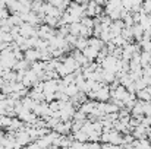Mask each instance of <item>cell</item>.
I'll list each match as a JSON object with an SVG mask.
<instances>
[{
  "instance_id": "obj_2",
  "label": "cell",
  "mask_w": 151,
  "mask_h": 149,
  "mask_svg": "<svg viewBox=\"0 0 151 149\" xmlns=\"http://www.w3.org/2000/svg\"><path fill=\"white\" fill-rule=\"evenodd\" d=\"M54 133L60 135V136H69L70 132H72V120L70 121H60L54 129H53Z\"/></svg>"
},
{
  "instance_id": "obj_8",
  "label": "cell",
  "mask_w": 151,
  "mask_h": 149,
  "mask_svg": "<svg viewBox=\"0 0 151 149\" xmlns=\"http://www.w3.org/2000/svg\"><path fill=\"white\" fill-rule=\"evenodd\" d=\"M82 54H84V57H85L90 63H93V61H96V58H97V56H99V51L96 48H93V47H90V46H87L85 50L82 51Z\"/></svg>"
},
{
  "instance_id": "obj_9",
  "label": "cell",
  "mask_w": 151,
  "mask_h": 149,
  "mask_svg": "<svg viewBox=\"0 0 151 149\" xmlns=\"http://www.w3.org/2000/svg\"><path fill=\"white\" fill-rule=\"evenodd\" d=\"M88 46L90 47H93V48H96L97 51H100L101 48H104V43L101 41L100 38H96V37H91V38H88Z\"/></svg>"
},
{
  "instance_id": "obj_5",
  "label": "cell",
  "mask_w": 151,
  "mask_h": 149,
  "mask_svg": "<svg viewBox=\"0 0 151 149\" xmlns=\"http://www.w3.org/2000/svg\"><path fill=\"white\" fill-rule=\"evenodd\" d=\"M59 89V79H51L46 81L43 83V92L44 94H56Z\"/></svg>"
},
{
  "instance_id": "obj_1",
  "label": "cell",
  "mask_w": 151,
  "mask_h": 149,
  "mask_svg": "<svg viewBox=\"0 0 151 149\" xmlns=\"http://www.w3.org/2000/svg\"><path fill=\"white\" fill-rule=\"evenodd\" d=\"M40 82V79H38V76L31 70V69H28V70H25V73H24V78H22V85L27 88V89H31V88H34L37 83Z\"/></svg>"
},
{
  "instance_id": "obj_6",
  "label": "cell",
  "mask_w": 151,
  "mask_h": 149,
  "mask_svg": "<svg viewBox=\"0 0 151 149\" xmlns=\"http://www.w3.org/2000/svg\"><path fill=\"white\" fill-rule=\"evenodd\" d=\"M24 60H27L28 63H34L40 60V50L37 48H29L24 51Z\"/></svg>"
},
{
  "instance_id": "obj_14",
  "label": "cell",
  "mask_w": 151,
  "mask_h": 149,
  "mask_svg": "<svg viewBox=\"0 0 151 149\" xmlns=\"http://www.w3.org/2000/svg\"><path fill=\"white\" fill-rule=\"evenodd\" d=\"M3 85H4V81L0 78V91H1V88H3Z\"/></svg>"
},
{
  "instance_id": "obj_11",
  "label": "cell",
  "mask_w": 151,
  "mask_h": 149,
  "mask_svg": "<svg viewBox=\"0 0 151 149\" xmlns=\"http://www.w3.org/2000/svg\"><path fill=\"white\" fill-rule=\"evenodd\" d=\"M88 46V40H85V38H81V37H78V40H76V43H75V50H78V51H84L85 47Z\"/></svg>"
},
{
  "instance_id": "obj_4",
  "label": "cell",
  "mask_w": 151,
  "mask_h": 149,
  "mask_svg": "<svg viewBox=\"0 0 151 149\" xmlns=\"http://www.w3.org/2000/svg\"><path fill=\"white\" fill-rule=\"evenodd\" d=\"M109 99H110V89H109V85L103 83V86L96 92V102H109Z\"/></svg>"
},
{
  "instance_id": "obj_10",
  "label": "cell",
  "mask_w": 151,
  "mask_h": 149,
  "mask_svg": "<svg viewBox=\"0 0 151 149\" xmlns=\"http://www.w3.org/2000/svg\"><path fill=\"white\" fill-rule=\"evenodd\" d=\"M72 138H73V140H76V142H79V143H87V140H88V135H87L85 132H82V130L73 133Z\"/></svg>"
},
{
  "instance_id": "obj_7",
  "label": "cell",
  "mask_w": 151,
  "mask_h": 149,
  "mask_svg": "<svg viewBox=\"0 0 151 149\" xmlns=\"http://www.w3.org/2000/svg\"><path fill=\"white\" fill-rule=\"evenodd\" d=\"M96 101H90V99H87L81 107H79V111L81 113H84L85 115H90V114H93V111H94V108H96Z\"/></svg>"
},
{
  "instance_id": "obj_12",
  "label": "cell",
  "mask_w": 151,
  "mask_h": 149,
  "mask_svg": "<svg viewBox=\"0 0 151 149\" xmlns=\"http://www.w3.org/2000/svg\"><path fill=\"white\" fill-rule=\"evenodd\" d=\"M119 111H120V110H119L113 102L109 101V102L104 104V113H106V114H113V113H119Z\"/></svg>"
},
{
  "instance_id": "obj_3",
  "label": "cell",
  "mask_w": 151,
  "mask_h": 149,
  "mask_svg": "<svg viewBox=\"0 0 151 149\" xmlns=\"http://www.w3.org/2000/svg\"><path fill=\"white\" fill-rule=\"evenodd\" d=\"M19 35L24 38H31V37H38L37 35V28L29 25V24H22L19 26Z\"/></svg>"
},
{
  "instance_id": "obj_13",
  "label": "cell",
  "mask_w": 151,
  "mask_h": 149,
  "mask_svg": "<svg viewBox=\"0 0 151 149\" xmlns=\"http://www.w3.org/2000/svg\"><path fill=\"white\" fill-rule=\"evenodd\" d=\"M88 149H101L100 142H88Z\"/></svg>"
},
{
  "instance_id": "obj_15",
  "label": "cell",
  "mask_w": 151,
  "mask_h": 149,
  "mask_svg": "<svg viewBox=\"0 0 151 149\" xmlns=\"http://www.w3.org/2000/svg\"><path fill=\"white\" fill-rule=\"evenodd\" d=\"M6 7V4H4V1H0V9H4Z\"/></svg>"
}]
</instances>
